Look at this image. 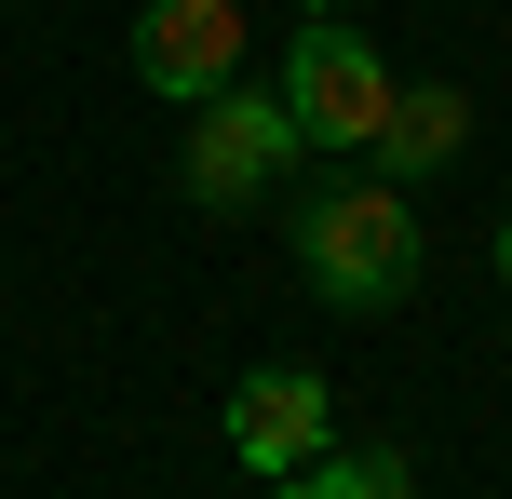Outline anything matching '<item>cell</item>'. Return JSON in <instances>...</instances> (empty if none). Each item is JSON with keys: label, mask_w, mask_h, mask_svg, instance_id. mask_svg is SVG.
Here are the masks:
<instances>
[{"label": "cell", "mask_w": 512, "mask_h": 499, "mask_svg": "<svg viewBox=\"0 0 512 499\" xmlns=\"http://www.w3.org/2000/svg\"><path fill=\"white\" fill-rule=\"evenodd\" d=\"M297 270L324 311H391V297L418 284V216L405 189L364 162V176H310L297 189Z\"/></svg>", "instance_id": "cell-1"}, {"label": "cell", "mask_w": 512, "mask_h": 499, "mask_svg": "<svg viewBox=\"0 0 512 499\" xmlns=\"http://www.w3.org/2000/svg\"><path fill=\"white\" fill-rule=\"evenodd\" d=\"M297 149H310V135H297V108H283V95H243V81H230V95H203V108H189L176 189H189L203 216H230V203H256L270 176H297Z\"/></svg>", "instance_id": "cell-2"}, {"label": "cell", "mask_w": 512, "mask_h": 499, "mask_svg": "<svg viewBox=\"0 0 512 499\" xmlns=\"http://www.w3.org/2000/svg\"><path fill=\"white\" fill-rule=\"evenodd\" d=\"M283 108H297V135L310 149H378V122H391V68H378V41H351V27H310L297 41V68H283Z\"/></svg>", "instance_id": "cell-3"}, {"label": "cell", "mask_w": 512, "mask_h": 499, "mask_svg": "<svg viewBox=\"0 0 512 499\" xmlns=\"http://www.w3.org/2000/svg\"><path fill=\"white\" fill-rule=\"evenodd\" d=\"M135 81L176 95V108L230 95L243 81V0H149V14H135Z\"/></svg>", "instance_id": "cell-4"}, {"label": "cell", "mask_w": 512, "mask_h": 499, "mask_svg": "<svg viewBox=\"0 0 512 499\" xmlns=\"http://www.w3.org/2000/svg\"><path fill=\"white\" fill-rule=\"evenodd\" d=\"M230 446H243V473H283V486H297L310 459L337 446V405H324V378H310V365H256L243 392H230Z\"/></svg>", "instance_id": "cell-5"}, {"label": "cell", "mask_w": 512, "mask_h": 499, "mask_svg": "<svg viewBox=\"0 0 512 499\" xmlns=\"http://www.w3.org/2000/svg\"><path fill=\"white\" fill-rule=\"evenodd\" d=\"M459 149H472V95H459V81H391V122H378L364 162L405 189V176H445Z\"/></svg>", "instance_id": "cell-6"}, {"label": "cell", "mask_w": 512, "mask_h": 499, "mask_svg": "<svg viewBox=\"0 0 512 499\" xmlns=\"http://www.w3.org/2000/svg\"><path fill=\"white\" fill-rule=\"evenodd\" d=\"M310 486H324V499H418V473H405V446H351V459H310Z\"/></svg>", "instance_id": "cell-7"}, {"label": "cell", "mask_w": 512, "mask_h": 499, "mask_svg": "<svg viewBox=\"0 0 512 499\" xmlns=\"http://www.w3.org/2000/svg\"><path fill=\"white\" fill-rule=\"evenodd\" d=\"M499 284H512V216H499Z\"/></svg>", "instance_id": "cell-8"}, {"label": "cell", "mask_w": 512, "mask_h": 499, "mask_svg": "<svg viewBox=\"0 0 512 499\" xmlns=\"http://www.w3.org/2000/svg\"><path fill=\"white\" fill-rule=\"evenodd\" d=\"M283 499H324V486H310V473H297V486H283Z\"/></svg>", "instance_id": "cell-9"}, {"label": "cell", "mask_w": 512, "mask_h": 499, "mask_svg": "<svg viewBox=\"0 0 512 499\" xmlns=\"http://www.w3.org/2000/svg\"><path fill=\"white\" fill-rule=\"evenodd\" d=\"M310 14H351V0H310Z\"/></svg>", "instance_id": "cell-10"}]
</instances>
